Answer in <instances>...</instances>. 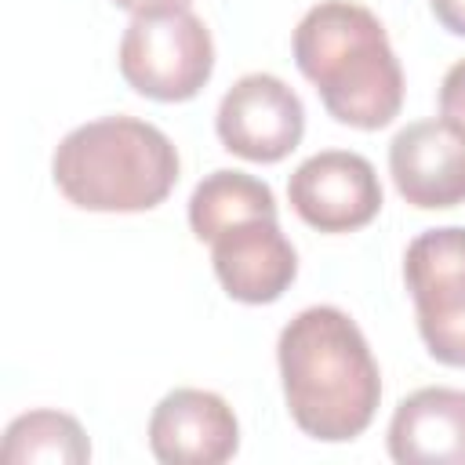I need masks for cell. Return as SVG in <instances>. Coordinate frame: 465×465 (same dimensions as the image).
Returning <instances> with one entry per match:
<instances>
[{
	"mask_svg": "<svg viewBox=\"0 0 465 465\" xmlns=\"http://www.w3.org/2000/svg\"><path fill=\"white\" fill-rule=\"evenodd\" d=\"M389 174L396 193L421 211L465 203V127L447 116L400 127L389 142Z\"/></svg>",
	"mask_w": 465,
	"mask_h": 465,
	"instance_id": "ba28073f",
	"label": "cell"
},
{
	"mask_svg": "<svg viewBox=\"0 0 465 465\" xmlns=\"http://www.w3.org/2000/svg\"><path fill=\"white\" fill-rule=\"evenodd\" d=\"M211 265L229 298L269 305L294 283L298 251L276 218H247L211 240Z\"/></svg>",
	"mask_w": 465,
	"mask_h": 465,
	"instance_id": "30bf717a",
	"label": "cell"
},
{
	"mask_svg": "<svg viewBox=\"0 0 465 465\" xmlns=\"http://www.w3.org/2000/svg\"><path fill=\"white\" fill-rule=\"evenodd\" d=\"M429 7L447 33L465 36V0H429Z\"/></svg>",
	"mask_w": 465,
	"mask_h": 465,
	"instance_id": "9a60e30c",
	"label": "cell"
},
{
	"mask_svg": "<svg viewBox=\"0 0 465 465\" xmlns=\"http://www.w3.org/2000/svg\"><path fill=\"white\" fill-rule=\"evenodd\" d=\"M385 443L400 465H465V389L425 385L403 396Z\"/></svg>",
	"mask_w": 465,
	"mask_h": 465,
	"instance_id": "8fae6325",
	"label": "cell"
},
{
	"mask_svg": "<svg viewBox=\"0 0 465 465\" xmlns=\"http://www.w3.org/2000/svg\"><path fill=\"white\" fill-rule=\"evenodd\" d=\"M116 7L131 11V15H153V11H178V7H189L193 0H113Z\"/></svg>",
	"mask_w": 465,
	"mask_h": 465,
	"instance_id": "2e32d148",
	"label": "cell"
},
{
	"mask_svg": "<svg viewBox=\"0 0 465 465\" xmlns=\"http://www.w3.org/2000/svg\"><path fill=\"white\" fill-rule=\"evenodd\" d=\"M283 400L294 425L323 443L356 440L381 403L378 360L360 323L338 305H309L276 341Z\"/></svg>",
	"mask_w": 465,
	"mask_h": 465,
	"instance_id": "6da1fadb",
	"label": "cell"
},
{
	"mask_svg": "<svg viewBox=\"0 0 465 465\" xmlns=\"http://www.w3.org/2000/svg\"><path fill=\"white\" fill-rule=\"evenodd\" d=\"M0 458L7 465H80L91 458V440L84 425L65 411H29L4 429Z\"/></svg>",
	"mask_w": 465,
	"mask_h": 465,
	"instance_id": "4fadbf2b",
	"label": "cell"
},
{
	"mask_svg": "<svg viewBox=\"0 0 465 465\" xmlns=\"http://www.w3.org/2000/svg\"><path fill=\"white\" fill-rule=\"evenodd\" d=\"M287 200L305 225L320 232H352L378 218L381 182L367 156L352 149H323L294 167Z\"/></svg>",
	"mask_w": 465,
	"mask_h": 465,
	"instance_id": "52a82bcc",
	"label": "cell"
},
{
	"mask_svg": "<svg viewBox=\"0 0 465 465\" xmlns=\"http://www.w3.org/2000/svg\"><path fill=\"white\" fill-rule=\"evenodd\" d=\"M214 131L222 145L254 163H276L305 134L302 98L272 73L240 76L218 102Z\"/></svg>",
	"mask_w": 465,
	"mask_h": 465,
	"instance_id": "8992f818",
	"label": "cell"
},
{
	"mask_svg": "<svg viewBox=\"0 0 465 465\" xmlns=\"http://www.w3.org/2000/svg\"><path fill=\"white\" fill-rule=\"evenodd\" d=\"M182 160L174 142L138 116H102L73 127L54 156L51 178L58 193L84 207L105 214H134L160 207L174 182Z\"/></svg>",
	"mask_w": 465,
	"mask_h": 465,
	"instance_id": "3957f363",
	"label": "cell"
},
{
	"mask_svg": "<svg viewBox=\"0 0 465 465\" xmlns=\"http://www.w3.org/2000/svg\"><path fill=\"white\" fill-rule=\"evenodd\" d=\"M291 51L338 124L378 131L400 116L403 65L371 7L352 0L312 4L294 25Z\"/></svg>",
	"mask_w": 465,
	"mask_h": 465,
	"instance_id": "7a4b0ae2",
	"label": "cell"
},
{
	"mask_svg": "<svg viewBox=\"0 0 465 465\" xmlns=\"http://www.w3.org/2000/svg\"><path fill=\"white\" fill-rule=\"evenodd\" d=\"M149 450L163 465H222L240 450V421L211 389H174L149 414Z\"/></svg>",
	"mask_w": 465,
	"mask_h": 465,
	"instance_id": "9c48e42d",
	"label": "cell"
},
{
	"mask_svg": "<svg viewBox=\"0 0 465 465\" xmlns=\"http://www.w3.org/2000/svg\"><path fill=\"white\" fill-rule=\"evenodd\" d=\"M247 218H276V196L269 182L232 167H218L196 182L189 196V229L196 240L211 243L218 232Z\"/></svg>",
	"mask_w": 465,
	"mask_h": 465,
	"instance_id": "7c38bea8",
	"label": "cell"
},
{
	"mask_svg": "<svg viewBox=\"0 0 465 465\" xmlns=\"http://www.w3.org/2000/svg\"><path fill=\"white\" fill-rule=\"evenodd\" d=\"M440 113L465 127V58H458L440 84Z\"/></svg>",
	"mask_w": 465,
	"mask_h": 465,
	"instance_id": "5bb4252c",
	"label": "cell"
},
{
	"mask_svg": "<svg viewBox=\"0 0 465 465\" xmlns=\"http://www.w3.org/2000/svg\"><path fill=\"white\" fill-rule=\"evenodd\" d=\"M403 283L429 356L465 367V225L418 232L403 254Z\"/></svg>",
	"mask_w": 465,
	"mask_h": 465,
	"instance_id": "5b68a950",
	"label": "cell"
},
{
	"mask_svg": "<svg viewBox=\"0 0 465 465\" xmlns=\"http://www.w3.org/2000/svg\"><path fill=\"white\" fill-rule=\"evenodd\" d=\"M120 76L153 102H189L214 73V40L189 7L134 15L120 36Z\"/></svg>",
	"mask_w": 465,
	"mask_h": 465,
	"instance_id": "277c9868",
	"label": "cell"
}]
</instances>
